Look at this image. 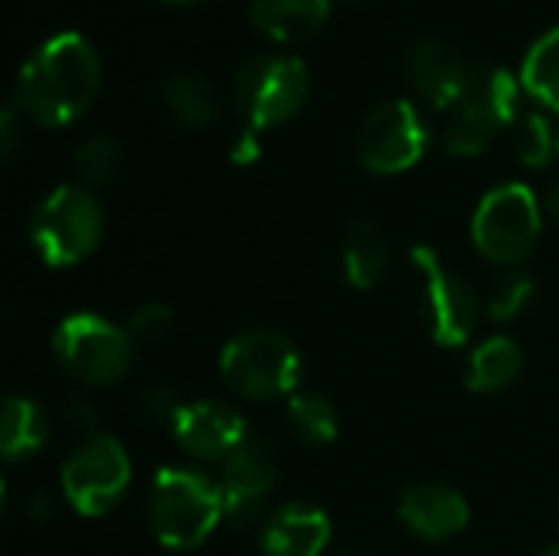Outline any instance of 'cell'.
<instances>
[{
	"label": "cell",
	"instance_id": "cell-1",
	"mask_svg": "<svg viewBox=\"0 0 559 556\" xmlns=\"http://www.w3.org/2000/svg\"><path fill=\"white\" fill-rule=\"evenodd\" d=\"M102 85V62L82 33H56L20 69L13 105L39 128H66L88 111Z\"/></svg>",
	"mask_w": 559,
	"mask_h": 556
},
{
	"label": "cell",
	"instance_id": "cell-2",
	"mask_svg": "<svg viewBox=\"0 0 559 556\" xmlns=\"http://www.w3.org/2000/svg\"><path fill=\"white\" fill-rule=\"evenodd\" d=\"M226 521L223 485L193 465H167L147 495V528L167 551H193Z\"/></svg>",
	"mask_w": 559,
	"mask_h": 556
},
{
	"label": "cell",
	"instance_id": "cell-3",
	"mask_svg": "<svg viewBox=\"0 0 559 556\" xmlns=\"http://www.w3.org/2000/svg\"><path fill=\"white\" fill-rule=\"evenodd\" d=\"M301 354L295 341L272 328H252L226 341L219 354L223 383L242 400L295 397L301 383Z\"/></svg>",
	"mask_w": 559,
	"mask_h": 556
},
{
	"label": "cell",
	"instance_id": "cell-4",
	"mask_svg": "<svg viewBox=\"0 0 559 556\" xmlns=\"http://www.w3.org/2000/svg\"><path fill=\"white\" fill-rule=\"evenodd\" d=\"M102 236L105 213L88 187L62 184L46 193L29 216L33 249L52 269H66L88 259L98 249Z\"/></svg>",
	"mask_w": 559,
	"mask_h": 556
},
{
	"label": "cell",
	"instance_id": "cell-5",
	"mask_svg": "<svg viewBox=\"0 0 559 556\" xmlns=\"http://www.w3.org/2000/svg\"><path fill=\"white\" fill-rule=\"evenodd\" d=\"M311 75L298 56H252L233 79V102L246 128L269 131L295 118L308 98Z\"/></svg>",
	"mask_w": 559,
	"mask_h": 556
},
{
	"label": "cell",
	"instance_id": "cell-6",
	"mask_svg": "<svg viewBox=\"0 0 559 556\" xmlns=\"http://www.w3.org/2000/svg\"><path fill=\"white\" fill-rule=\"evenodd\" d=\"M52 354L72 380L85 387H108L131 367L134 341L128 328L92 311H75L59 321Z\"/></svg>",
	"mask_w": 559,
	"mask_h": 556
},
{
	"label": "cell",
	"instance_id": "cell-7",
	"mask_svg": "<svg viewBox=\"0 0 559 556\" xmlns=\"http://www.w3.org/2000/svg\"><path fill=\"white\" fill-rule=\"evenodd\" d=\"M544 233V213L531 187L501 184L488 190L472 216L475 249L498 265L524 262Z\"/></svg>",
	"mask_w": 559,
	"mask_h": 556
},
{
	"label": "cell",
	"instance_id": "cell-8",
	"mask_svg": "<svg viewBox=\"0 0 559 556\" xmlns=\"http://www.w3.org/2000/svg\"><path fill=\"white\" fill-rule=\"evenodd\" d=\"M62 498L82 518L108 514L131 488V459L115 436L95 433L62 462Z\"/></svg>",
	"mask_w": 559,
	"mask_h": 556
},
{
	"label": "cell",
	"instance_id": "cell-9",
	"mask_svg": "<svg viewBox=\"0 0 559 556\" xmlns=\"http://www.w3.org/2000/svg\"><path fill=\"white\" fill-rule=\"evenodd\" d=\"M409 262L423 279V292H419V308H423V321L429 338L439 347H462L472 341L478 318H481V301L475 295V288L455 275L436 249L429 246H413L409 249Z\"/></svg>",
	"mask_w": 559,
	"mask_h": 556
},
{
	"label": "cell",
	"instance_id": "cell-10",
	"mask_svg": "<svg viewBox=\"0 0 559 556\" xmlns=\"http://www.w3.org/2000/svg\"><path fill=\"white\" fill-rule=\"evenodd\" d=\"M429 147L426 121L419 118L416 105L406 98H393L377 105L360 131H357V157L373 174H403L423 161Z\"/></svg>",
	"mask_w": 559,
	"mask_h": 556
},
{
	"label": "cell",
	"instance_id": "cell-11",
	"mask_svg": "<svg viewBox=\"0 0 559 556\" xmlns=\"http://www.w3.org/2000/svg\"><path fill=\"white\" fill-rule=\"evenodd\" d=\"M282 475V459L275 442L249 436L226 462L219 472L223 485V501H226V521L239 531L255 528L265 511V498L275 492Z\"/></svg>",
	"mask_w": 559,
	"mask_h": 556
},
{
	"label": "cell",
	"instance_id": "cell-12",
	"mask_svg": "<svg viewBox=\"0 0 559 556\" xmlns=\"http://www.w3.org/2000/svg\"><path fill=\"white\" fill-rule=\"evenodd\" d=\"M177 446L197 462H226L246 439V419L219 400H193L183 403L177 419L170 423Z\"/></svg>",
	"mask_w": 559,
	"mask_h": 556
},
{
	"label": "cell",
	"instance_id": "cell-13",
	"mask_svg": "<svg viewBox=\"0 0 559 556\" xmlns=\"http://www.w3.org/2000/svg\"><path fill=\"white\" fill-rule=\"evenodd\" d=\"M400 521L416 534L419 541L442 544L459 537L468 521L472 508L462 498V492L439 485V482H416L400 495Z\"/></svg>",
	"mask_w": 559,
	"mask_h": 556
},
{
	"label": "cell",
	"instance_id": "cell-14",
	"mask_svg": "<svg viewBox=\"0 0 559 556\" xmlns=\"http://www.w3.org/2000/svg\"><path fill=\"white\" fill-rule=\"evenodd\" d=\"M406 75H409L413 92L426 105L455 108L468 88L472 66H465L452 46H445L439 39H423L406 56Z\"/></svg>",
	"mask_w": 559,
	"mask_h": 556
},
{
	"label": "cell",
	"instance_id": "cell-15",
	"mask_svg": "<svg viewBox=\"0 0 559 556\" xmlns=\"http://www.w3.org/2000/svg\"><path fill=\"white\" fill-rule=\"evenodd\" d=\"M331 544V518L314 505H282L262 521V556H321Z\"/></svg>",
	"mask_w": 559,
	"mask_h": 556
},
{
	"label": "cell",
	"instance_id": "cell-16",
	"mask_svg": "<svg viewBox=\"0 0 559 556\" xmlns=\"http://www.w3.org/2000/svg\"><path fill=\"white\" fill-rule=\"evenodd\" d=\"M331 13V0H252V26L275 43H298L314 36Z\"/></svg>",
	"mask_w": 559,
	"mask_h": 556
},
{
	"label": "cell",
	"instance_id": "cell-17",
	"mask_svg": "<svg viewBox=\"0 0 559 556\" xmlns=\"http://www.w3.org/2000/svg\"><path fill=\"white\" fill-rule=\"evenodd\" d=\"M344 275L354 288L370 292L377 288L386 272H390V246L386 236L377 223L370 220H357L350 223L347 236H344Z\"/></svg>",
	"mask_w": 559,
	"mask_h": 556
},
{
	"label": "cell",
	"instance_id": "cell-18",
	"mask_svg": "<svg viewBox=\"0 0 559 556\" xmlns=\"http://www.w3.org/2000/svg\"><path fill=\"white\" fill-rule=\"evenodd\" d=\"M524 374V351L514 338L498 334L478 344L465 367V387L472 393H501Z\"/></svg>",
	"mask_w": 559,
	"mask_h": 556
},
{
	"label": "cell",
	"instance_id": "cell-19",
	"mask_svg": "<svg viewBox=\"0 0 559 556\" xmlns=\"http://www.w3.org/2000/svg\"><path fill=\"white\" fill-rule=\"evenodd\" d=\"M521 79H514L504 66H472L468 88L459 105H472L508 128L521 115Z\"/></svg>",
	"mask_w": 559,
	"mask_h": 556
},
{
	"label": "cell",
	"instance_id": "cell-20",
	"mask_svg": "<svg viewBox=\"0 0 559 556\" xmlns=\"http://www.w3.org/2000/svg\"><path fill=\"white\" fill-rule=\"evenodd\" d=\"M49 439V419L39 403L26 397H10L0 416V456L7 462L33 459Z\"/></svg>",
	"mask_w": 559,
	"mask_h": 556
},
{
	"label": "cell",
	"instance_id": "cell-21",
	"mask_svg": "<svg viewBox=\"0 0 559 556\" xmlns=\"http://www.w3.org/2000/svg\"><path fill=\"white\" fill-rule=\"evenodd\" d=\"M164 105L187 128H210L219 118L216 88L193 72H177L164 82Z\"/></svg>",
	"mask_w": 559,
	"mask_h": 556
},
{
	"label": "cell",
	"instance_id": "cell-22",
	"mask_svg": "<svg viewBox=\"0 0 559 556\" xmlns=\"http://www.w3.org/2000/svg\"><path fill=\"white\" fill-rule=\"evenodd\" d=\"M521 85L544 108L559 111V26L537 36L521 66Z\"/></svg>",
	"mask_w": 559,
	"mask_h": 556
},
{
	"label": "cell",
	"instance_id": "cell-23",
	"mask_svg": "<svg viewBox=\"0 0 559 556\" xmlns=\"http://www.w3.org/2000/svg\"><path fill=\"white\" fill-rule=\"evenodd\" d=\"M288 423L305 446H328L341 433V413L321 393H295L288 400Z\"/></svg>",
	"mask_w": 559,
	"mask_h": 556
},
{
	"label": "cell",
	"instance_id": "cell-24",
	"mask_svg": "<svg viewBox=\"0 0 559 556\" xmlns=\"http://www.w3.org/2000/svg\"><path fill=\"white\" fill-rule=\"evenodd\" d=\"M501 125H495L488 115H481L472 105H455V115L445 128V151L455 157H478L488 151Z\"/></svg>",
	"mask_w": 559,
	"mask_h": 556
},
{
	"label": "cell",
	"instance_id": "cell-25",
	"mask_svg": "<svg viewBox=\"0 0 559 556\" xmlns=\"http://www.w3.org/2000/svg\"><path fill=\"white\" fill-rule=\"evenodd\" d=\"M72 164L85 187H105L121 170V144L108 134H95L75 151Z\"/></svg>",
	"mask_w": 559,
	"mask_h": 556
},
{
	"label": "cell",
	"instance_id": "cell-26",
	"mask_svg": "<svg viewBox=\"0 0 559 556\" xmlns=\"http://www.w3.org/2000/svg\"><path fill=\"white\" fill-rule=\"evenodd\" d=\"M534 292H537V285H534L531 272H524V269H511V272H504V275L498 279V285L491 288V298H488V318H491V321H498V324H511V321H518V318L531 308Z\"/></svg>",
	"mask_w": 559,
	"mask_h": 556
},
{
	"label": "cell",
	"instance_id": "cell-27",
	"mask_svg": "<svg viewBox=\"0 0 559 556\" xmlns=\"http://www.w3.org/2000/svg\"><path fill=\"white\" fill-rule=\"evenodd\" d=\"M518 154L527 167H547L554 161V154H559V131L550 125L547 115L531 111L521 118L518 128Z\"/></svg>",
	"mask_w": 559,
	"mask_h": 556
},
{
	"label": "cell",
	"instance_id": "cell-28",
	"mask_svg": "<svg viewBox=\"0 0 559 556\" xmlns=\"http://www.w3.org/2000/svg\"><path fill=\"white\" fill-rule=\"evenodd\" d=\"M128 334H131V341L134 344H144V347H154V344H160L167 334H170V328H174V315H170V308L167 305H157V301H151V305H141L138 311H131V318H128Z\"/></svg>",
	"mask_w": 559,
	"mask_h": 556
},
{
	"label": "cell",
	"instance_id": "cell-29",
	"mask_svg": "<svg viewBox=\"0 0 559 556\" xmlns=\"http://www.w3.org/2000/svg\"><path fill=\"white\" fill-rule=\"evenodd\" d=\"M180 400H177V393L167 387V383H157V387H151V390H144L141 393V410H144V416L151 419V423H174L177 419V413H180Z\"/></svg>",
	"mask_w": 559,
	"mask_h": 556
},
{
	"label": "cell",
	"instance_id": "cell-30",
	"mask_svg": "<svg viewBox=\"0 0 559 556\" xmlns=\"http://www.w3.org/2000/svg\"><path fill=\"white\" fill-rule=\"evenodd\" d=\"M66 423H69L72 429H79V433H88V436H95L98 413H95V406H92L85 397H72V400L66 403Z\"/></svg>",
	"mask_w": 559,
	"mask_h": 556
},
{
	"label": "cell",
	"instance_id": "cell-31",
	"mask_svg": "<svg viewBox=\"0 0 559 556\" xmlns=\"http://www.w3.org/2000/svg\"><path fill=\"white\" fill-rule=\"evenodd\" d=\"M20 151V121H16V105L10 102L0 115V154L3 161H13Z\"/></svg>",
	"mask_w": 559,
	"mask_h": 556
},
{
	"label": "cell",
	"instance_id": "cell-32",
	"mask_svg": "<svg viewBox=\"0 0 559 556\" xmlns=\"http://www.w3.org/2000/svg\"><path fill=\"white\" fill-rule=\"evenodd\" d=\"M233 164H255L262 157V141H259V131L252 128H242L233 141V151H229Z\"/></svg>",
	"mask_w": 559,
	"mask_h": 556
},
{
	"label": "cell",
	"instance_id": "cell-33",
	"mask_svg": "<svg viewBox=\"0 0 559 556\" xmlns=\"http://www.w3.org/2000/svg\"><path fill=\"white\" fill-rule=\"evenodd\" d=\"M547 210H550V216H554V223L559 226V180L554 184V190H550V197H547Z\"/></svg>",
	"mask_w": 559,
	"mask_h": 556
},
{
	"label": "cell",
	"instance_id": "cell-34",
	"mask_svg": "<svg viewBox=\"0 0 559 556\" xmlns=\"http://www.w3.org/2000/svg\"><path fill=\"white\" fill-rule=\"evenodd\" d=\"M33 514H36L39 521H46V518H52V508L46 505V498H36V501H33Z\"/></svg>",
	"mask_w": 559,
	"mask_h": 556
},
{
	"label": "cell",
	"instance_id": "cell-35",
	"mask_svg": "<svg viewBox=\"0 0 559 556\" xmlns=\"http://www.w3.org/2000/svg\"><path fill=\"white\" fill-rule=\"evenodd\" d=\"M537 556H559V544H557V547H547V551H540Z\"/></svg>",
	"mask_w": 559,
	"mask_h": 556
},
{
	"label": "cell",
	"instance_id": "cell-36",
	"mask_svg": "<svg viewBox=\"0 0 559 556\" xmlns=\"http://www.w3.org/2000/svg\"><path fill=\"white\" fill-rule=\"evenodd\" d=\"M334 556H360L357 551H341V554H334Z\"/></svg>",
	"mask_w": 559,
	"mask_h": 556
},
{
	"label": "cell",
	"instance_id": "cell-37",
	"mask_svg": "<svg viewBox=\"0 0 559 556\" xmlns=\"http://www.w3.org/2000/svg\"><path fill=\"white\" fill-rule=\"evenodd\" d=\"M167 3H200V0H167Z\"/></svg>",
	"mask_w": 559,
	"mask_h": 556
}]
</instances>
